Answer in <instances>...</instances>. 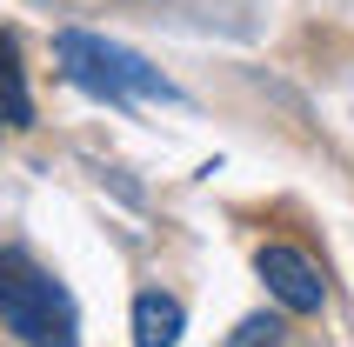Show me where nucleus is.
I'll use <instances>...</instances> for the list:
<instances>
[{"label": "nucleus", "instance_id": "423d86ee", "mask_svg": "<svg viewBox=\"0 0 354 347\" xmlns=\"http://www.w3.org/2000/svg\"><path fill=\"white\" fill-rule=\"evenodd\" d=\"M281 334H288V328H281L274 314H248V321L227 334V347H281Z\"/></svg>", "mask_w": 354, "mask_h": 347}, {"label": "nucleus", "instance_id": "f257e3e1", "mask_svg": "<svg viewBox=\"0 0 354 347\" xmlns=\"http://www.w3.org/2000/svg\"><path fill=\"white\" fill-rule=\"evenodd\" d=\"M0 334L20 347H80V308L27 247H0Z\"/></svg>", "mask_w": 354, "mask_h": 347}, {"label": "nucleus", "instance_id": "7ed1b4c3", "mask_svg": "<svg viewBox=\"0 0 354 347\" xmlns=\"http://www.w3.org/2000/svg\"><path fill=\"white\" fill-rule=\"evenodd\" d=\"M254 274H261V288L274 294L288 314H321V308H328V281H321V268L301 247H288V241H261V247H254Z\"/></svg>", "mask_w": 354, "mask_h": 347}, {"label": "nucleus", "instance_id": "20e7f679", "mask_svg": "<svg viewBox=\"0 0 354 347\" xmlns=\"http://www.w3.org/2000/svg\"><path fill=\"white\" fill-rule=\"evenodd\" d=\"M180 334H187V308H180L174 294H134V347H174Z\"/></svg>", "mask_w": 354, "mask_h": 347}, {"label": "nucleus", "instance_id": "f03ea898", "mask_svg": "<svg viewBox=\"0 0 354 347\" xmlns=\"http://www.w3.org/2000/svg\"><path fill=\"white\" fill-rule=\"evenodd\" d=\"M54 60H60V80L80 87V94L107 100V107H127V100H174V80L147 67L134 47L120 40H100L87 27H60L54 34Z\"/></svg>", "mask_w": 354, "mask_h": 347}, {"label": "nucleus", "instance_id": "39448f33", "mask_svg": "<svg viewBox=\"0 0 354 347\" xmlns=\"http://www.w3.org/2000/svg\"><path fill=\"white\" fill-rule=\"evenodd\" d=\"M0 127H34V94H27V67H20L14 34H0Z\"/></svg>", "mask_w": 354, "mask_h": 347}]
</instances>
